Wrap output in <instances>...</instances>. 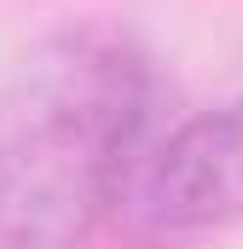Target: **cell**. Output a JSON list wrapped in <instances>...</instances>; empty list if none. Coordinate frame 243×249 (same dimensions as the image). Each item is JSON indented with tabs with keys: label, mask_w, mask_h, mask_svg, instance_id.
<instances>
[{
	"label": "cell",
	"mask_w": 243,
	"mask_h": 249,
	"mask_svg": "<svg viewBox=\"0 0 243 249\" xmlns=\"http://www.w3.org/2000/svg\"><path fill=\"white\" fill-rule=\"evenodd\" d=\"M156 70L116 29L41 41L0 99V249H81L156 151Z\"/></svg>",
	"instance_id": "obj_1"
},
{
	"label": "cell",
	"mask_w": 243,
	"mask_h": 249,
	"mask_svg": "<svg viewBox=\"0 0 243 249\" xmlns=\"http://www.w3.org/2000/svg\"><path fill=\"white\" fill-rule=\"evenodd\" d=\"M122 209L162 238L243 220V99L168 133L139 162Z\"/></svg>",
	"instance_id": "obj_2"
}]
</instances>
